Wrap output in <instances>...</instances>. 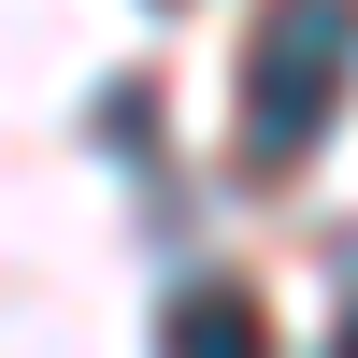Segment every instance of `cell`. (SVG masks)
Instances as JSON below:
<instances>
[{
	"instance_id": "cell-1",
	"label": "cell",
	"mask_w": 358,
	"mask_h": 358,
	"mask_svg": "<svg viewBox=\"0 0 358 358\" xmlns=\"http://www.w3.org/2000/svg\"><path fill=\"white\" fill-rule=\"evenodd\" d=\"M358 86V0H258L244 29V172H301Z\"/></svg>"
},
{
	"instance_id": "cell-2",
	"label": "cell",
	"mask_w": 358,
	"mask_h": 358,
	"mask_svg": "<svg viewBox=\"0 0 358 358\" xmlns=\"http://www.w3.org/2000/svg\"><path fill=\"white\" fill-rule=\"evenodd\" d=\"M172 344H258V287H172Z\"/></svg>"
}]
</instances>
